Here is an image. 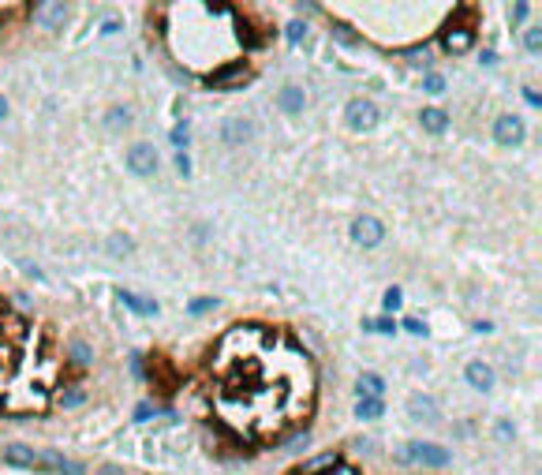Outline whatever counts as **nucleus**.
Here are the masks:
<instances>
[{"label":"nucleus","mask_w":542,"mask_h":475,"mask_svg":"<svg viewBox=\"0 0 542 475\" xmlns=\"http://www.w3.org/2000/svg\"><path fill=\"white\" fill-rule=\"evenodd\" d=\"M404 329H408V333H415V337H427V333H430V329L422 326L419 319H404Z\"/></svg>","instance_id":"obj_24"},{"label":"nucleus","mask_w":542,"mask_h":475,"mask_svg":"<svg viewBox=\"0 0 542 475\" xmlns=\"http://www.w3.org/2000/svg\"><path fill=\"white\" fill-rule=\"evenodd\" d=\"M355 416H359V419H381V416H386V404H381V397H359Z\"/></svg>","instance_id":"obj_15"},{"label":"nucleus","mask_w":542,"mask_h":475,"mask_svg":"<svg viewBox=\"0 0 542 475\" xmlns=\"http://www.w3.org/2000/svg\"><path fill=\"white\" fill-rule=\"evenodd\" d=\"M442 45L449 52H468L475 45V30L471 26H449V30L442 34Z\"/></svg>","instance_id":"obj_10"},{"label":"nucleus","mask_w":542,"mask_h":475,"mask_svg":"<svg viewBox=\"0 0 542 475\" xmlns=\"http://www.w3.org/2000/svg\"><path fill=\"white\" fill-rule=\"evenodd\" d=\"M281 105H284L288 113H299L303 109V90L299 86H284L281 90Z\"/></svg>","instance_id":"obj_19"},{"label":"nucleus","mask_w":542,"mask_h":475,"mask_svg":"<svg viewBox=\"0 0 542 475\" xmlns=\"http://www.w3.org/2000/svg\"><path fill=\"white\" fill-rule=\"evenodd\" d=\"M209 307H217V299H195L188 311H191V314H202V311H209Z\"/></svg>","instance_id":"obj_28"},{"label":"nucleus","mask_w":542,"mask_h":475,"mask_svg":"<svg viewBox=\"0 0 542 475\" xmlns=\"http://www.w3.org/2000/svg\"><path fill=\"white\" fill-rule=\"evenodd\" d=\"M34 16H38V26H45V30H60L68 8H64L60 0H52V4H34Z\"/></svg>","instance_id":"obj_9"},{"label":"nucleus","mask_w":542,"mask_h":475,"mask_svg":"<svg viewBox=\"0 0 542 475\" xmlns=\"http://www.w3.org/2000/svg\"><path fill=\"white\" fill-rule=\"evenodd\" d=\"M404 60H408V64H430V49L419 45V49H412V52H404Z\"/></svg>","instance_id":"obj_21"},{"label":"nucleus","mask_w":542,"mask_h":475,"mask_svg":"<svg viewBox=\"0 0 542 475\" xmlns=\"http://www.w3.org/2000/svg\"><path fill=\"white\" fill-rule=\"evenodd\" d=\"M512 16L524 19V16H531V8H527V4H512Z\"/></svg>","instance_id":"obj_33"},{"label":"nucleus","mask_w":542,"mask_h":475,"mask_svg":"<svg viewBox=\"0 0 542 475\" xmlns=\"http://www.w3.org/2000/svg\"><path fill=\"white\" fill-rule=\"evenodd\" d=\"M4 460H8V464L26 468V464H34V450H30V445H8V450H4Z\"/></svg>","instance_id":"obj_16"},{"label":"nucleus","mask_w":542,"mask_h":475,"mask_svg":"<svg viewBox=\"0 0 542 475\" xmlns=\"http://www.w3.org/2000/svg\"><path fill=\"white\" fill-rule=\"evenodd\" d=\"M348 127L355 131H370V127H378V105L374 101H367V98H355L348 101Z\"/></svg>","instance_id":"obj_3"},{"label":"nucleus","mask_w":542,"mask_h":475,"mask_svg":"<svg viewBox=\"0 0 542 475\" xmlns=\"http://www.w3.org/2000/svg\"><path fill=\"white\" fill-rule=\"evenodd\" d=\"M497 434H501V438L509 442V438H512V427H509V423H497Z\"/></svg>","instance_id":"obj_35"},{"label":"nucleus","mask_w":542,"mask_h":475,"mask_svg":"<svg viewBox=\"0 0 542 475\" xmlns=\"http://www.w3.org/2000/svg\"><path fill=\"white\" fill-rule=\"evenodd\" d=\"M221 135H224V142H247L255 135V127H250V120H224Z\"/></svg>","instance_id":"obj_13"},{"label":"nucleus","mask_w":542,"mask_h":475,"mask_svg":"<svg viewBox=\"0 0 542 475\" xmlns=\"http://www.w3.org/2000/svg\"><path fill=\"white\" fill-rule=\"evenodd\" d=\"M422 127L430 131V135H442V131L449 127V116H445V109H422Z\"/></svg>","instance_id":"obj_14"},{"label":"nucleus","mask_w":542,"mask_h":475,"mask_svg":"<svg viewBox=\"0 0 542 475\" xmlns=\"http://www.w3.org/2000/svg\"><path fill=\"white\" fill-rule=\"evenodd\" d=\"M64 404H83V389H71V393H64Z\"/></svg>","instance_id":"obj_30"},{"label":"nucleus","mask_w":542,"mask_h":475,"mask_svg":"<svg viewBox=\"0 0 542 475\" xmlns=\"http://www.w3.org/2000/svg\"><path fill=\"white\" fill-rule=\"evenodd\" d=\"M116 296H120V303H127V307H131V311H139V314H157V303H154V299L131 296V292H124V288H120Z\"/></svg>","instance_id":"obj_17"},{"label":"nucleus","mask_w":542,"mask_h":475,"mask_svg":"<svg viewBox=\"0 0 542 475\" xmlns=\"http://www.w3.org/2000/svg\"><path fill=\"white\" fill-rule=\"evenodd\" d=\"M337 468H340V453H322V457L307 460V464H299L296 471H288V475H333Z\"/></svg>","instance_id":"obj_8"},{"label":"nucleus","mask_w":542,"mask_h":475,"mask_svg":"<svg viewBox=\"0 0 542 475\" xmlns=\"http://www.w3.org/2000/svg\"><path fill=\"white\" fill-rule=\"evenodd\" d=\"M422 90H427V94H442V90H445V79H442V75H427Z\"/></svg>","instance_id":"obj_23"},{"label":"nucleus","mask_w":542,"mask_h":475,"mask_svg":"<svg viewBox=\"0 0 542 475\" xmlns=\"http://www.w3.org/2000/svg\"><path fill=\"white\" fill-rule=\"evenodd\" d=\"M75 360H79V363H90L94 355H90V348H86V345H75Z\"/></svg>","instance_id":"obj_31"},{"label":"nucleus","mask_w":542,"mask_h":475,"mask_svg":"<svg viewBox=\"0 0 542 475\" xmlns=\"http://www.w3.org/2000/svg\"><path fill=\"white\" fill-rule=\"evenodd\" d=\"M386 307H389V311L400 307V288H389V292H386Z\"/></svg>","instance_id":"obj_29"},{"label":"nucleus","mask_w":542,"mask_h":475,"mask_svg":"<svg viewBox=\"0 0 542 475\" xmlns=\"http://www.w3.org/2000/svg\"><path fill=\"white\" fill-rule=\"evenodd\" d=\"M381 389H386V378H378V374H363L359 378V393H363V397H381Z\"/></svg>","instance_id":"obj_18"},{"label":"nucleus","mask_w":542,"mask_h":475,"mask_svg":"<svg viewBox=\"0 0 542 475\" xmlns=\"http://www.w3.org/2000/svg\"><path fill=\"white\" fill-rule=\"evenodd\" d=\"M524 98H527V105H531V109H538V105H542V98H538V90H524Z\"/></svg>","instance_id":"obj_32"},{"label":"nucleus","mask_w":542,"mask_h":475,"mask_svg":"<svg viewBox=\"0 0 542 475\" xmlns=\"http://www.w3.org/2000/svg\"><path fill=\"white\" fill-rule=\"evenodd\" d=\"M127 120H131V113L124 109V105H120V109H113V113H109V127H124Z\"/></svg>","instance_id":"obj_22"},{"label":"nucleus","mask_w":542,"mask_h":475,"mask_svg":"<svg viewBox=\"0 0 542 475\" xmlns=\"http://www.w3.org/2000/svg\"><path fill=\"white\" fill-rule=\"evenodd\" d=\"M404 457H408V460H422V464H430V468L449 464V453L442 450V445H430V442H412V445L404 450Z\"/></svg>","instance_id":"obj_6"},{"label":"nucleus","mask_w":542,"mask_h":475,"mask_svg":"<svg viewBox=\"0 0 542 475\" xmlns=\"http://www.w3.org/2000/svg\"><path fill=\"white\" fill-rule=\"evenodd\" d=\"M494 139L505 147H520L524 142V120L520 116H497L494 120Z\"/></svg>","instance_id":"obj_7"},{"label":"nucleus","mask_w":542,"mask_h":475,"mask_svg":"<svg viewBox=\"0 0 542 475\" xmlns=\"http://www.w3.org/2000/svg\"><path fill=\"white\" fill-rule=\"evenodd\" d=\"M250 79V68L247 64H236V60H229V64H221V68H214V71H206V86H214V90H224V86H243Z\"/></svg>","instance_id":"obj_2"},{"label":"nucleus","mask_w":542,"mask_h":475,"mask_svg":"<svg viewBox=\"0 0 542 475\" xmlns=\"http://www.w3.org/2000/svg\"><path fill=\"white\" fill-rule=\"evenodd\" d=\"M217 412L247 438H273L307 419L314 401L311 360L262 326H240L221 337L214 355Z\"/></svg>","instance_id":"obj_1"},{"label":"nucleus","mask_w":542,"mask_h":475,"mask_svg":"<svg viewBox=\"0 0 542 475\" xmlns=\"http://www.w3.org/2000/svg\"><path fill=\"white\" fill-rule=\"evenodd\" d=\"M4 116H8V101L0 98V120H4Z\"/></svg>","instance_id":"obj_36"},{"label":"nucleus","mask_w":542,"mask_h":475,"mask_svg":"<svg viewBox=\"0 0 542 475\" xmlns=\"http://www.w3.org/2000/svg\"><path fill=\"white\" fill-rule=\"evenodd\" d=\"M173 142H176V147L183 150V147H188V131H183V127H180V131H176V135H173Z\"/></svg>","instance_id":"obj_34"},{"label":"nucleus","mask_w":542,"mask_h":475,"mask_svg":"<svg viewBox=\"0 0 542 475\" xmlns=\"http://www.w3.org/2000/svg\"><path fill=\"white\" fill-rule=\"evenodd\" d=\"M42 460H45V464H52V468H57L60 475H83V468H75V464H68V460H64L60 453H45Z\"/></svg>","instance_id":"obj_20"},{"label":"nucleus","mask_w":542,"mask_h":475,"mask_svg":"<svg viewBox=\"0 0 542 475\" xmlns=\"http://www.w3.org/2000/svg\"><path fill=\"white\" fill-rule=\"evenodd\" d=\"M408 412H412L419 423H434L438 419V412H434V401L422 397V393H415V397H408Z\"/></svg>","instance_id":"obj_12"},{"label":"nucleus","mask_w":542,"mask_h":475,"mask_svg":"<svg viewBox=\"0 0 542 475\" xmlns=\"http://www.w3.org/2000/svg\"><path fill=\"white\" fill-rule=\"evenodd\" d=\"M538 45H542V30H538V26H531V30H527V49L538 52Z\"/></svg>","instance_id":"obj_27"},{"label":"nucleus","mask_w":542,"mask_h":475,"mask_svg":"<svg viewBox=\"0 0 542 475\" xmlns=\"http://www.w3.org/2000/svg\"><path fill=\"white\" fill-rule=\"evenodd\" d=\"M127 165H131V173H139V176H154L157 173V150L150 142H135V147L127 150Z\"/></svg>","instance_id":"obj_5"},{"label":"nucleus","mask_w":542,"mask_h":475,"mask_svg":"<svg viewBox=\"0 0 542 475\" xmlns=\"http://www.w3.org/2000/svg\"><path fill=\"white\" fill-rule=\"evenodd\" d=\"M303 34H307V23H299V19H296V23H288V42H299Z\"/></svg>","instance_id":"obj_26"},{"label":"nucleus","mask_w":542,"mask_h":475,"mask_svg":"<svg viewBox=\"0 0 542 475\" xmlns=\"http://www.w3.org/2000/svg\"><path fill=\"white\" fill-rule=\"evenodd\" d=\"M109 247L116 251V255H127V251H131V240H127V236H113Z\"/></svg>","instance_id":"obj_25"},{"label":"nucleus","mask_w":542,"mask_h":475,"mask_svg":"<svg viewBox=\"0 0 542 475\" xmlns=\"http://www.w3.org/2000/svg\"><path fill=\"white\" fill-rule=\"evenodd\" d=\"M352 240L359 247H378L386 240V225H381L378 217H355L352 221Z\"/></svg>","instance_id":"obj_4"},{"label":"nucleus","mask_w":542,"mask_h":475,"mask_svg":"<svg viewBox=\"0 0 542 475\" xmlns=\"http://www.w3.org/2000/svg\"><path fill=\"white\" fill-rule=\"evenodd\" d=\"M468 382H471V386L479 389V393H490V389H494V371H490L486 363H468Z\"/></svg>","instance_id":"obj_11"}]
</instances>
